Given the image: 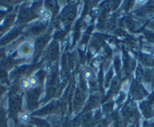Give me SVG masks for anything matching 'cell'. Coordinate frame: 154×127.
Instances as JSON below:
<instances>
[{"instance_id":"obj_17","label":"cell","mask_w":154,"mask_h":127,"mask_svg":"<svg viewBox=\"0 0 154 127\" xmlns=\"http://www.w3.org/2000/svg\"><path fill=\"white\" fill-rule=\"evenodd\" d=\"M5 53H6V50L4 48H0V61L5 56Z\"/></svg>"},{"instance_id":"obj_6","label":"cell","mask_w":154,"mask_h":127,"mask_svg":"<svg viewBox=\"0 0 154 127\" xmlns=\"http://www.w3.org/2000/svg\"><path fill=\"white\" fill-rule=\"evenodd\" d=\"M8 111L0 106V127H8Z\"/></svg>"},{"instance_id":"obj_19","label":"cell","mask_w":154,"mask_h":127,"mask_svg":"<svg viewBox=\"0 0 154 127\" xmlns=\"http://www.w3.org/2000/svg\"><path fill=\"white\" fill-rule=\"evenodd\" d=\"M63 127H72L71 126L70 124H69L68 123H65L64 124H63Z\"/></svg>"},{"instance_id":"obj_21","label":"cell","mask_w":154,"mask_h":127,"mask_svg":"<svg viewBox=\"0 0 154 127\" xmlns=\"http://www.w3.org/2000/svg\"><path fill=\"white\" fill-rule=\"evenodd\" d=\"M109 127H113V126H109Z\"/></svg>"},{"instance_id":"obj_11","label":"cell","mask_w":154,"mask_h":127,"mask_svg":"<svg viewBox=\"0 0 154 127\" xmlns=\"http://www.w3.org/2000/svg\"><path fill=\"white\" fill-rule=\"evenodd\" d=\"M28 79H29V82L32 87H37V85L38 84V79L37 78V76H35V75H31Z\"/></svg>"},{"instance_id":"obj_5","label":"cell","mask_w":154,"mask_h":127,"mask_svg":"<svg viewBox=\"0 0 154 127\" xmlns=\"http://www.w3.org/2000/svg\"><path fill=\"white\" fill-rule=\"evenodd\" d=\"M32 47H31L30 44L28 42H25V43L22 44L18 48V54L21 57H26L30 54L32 52Z\"/></svg>"},{"instance_id":"obj_2","label":"cell","mask_w":154,"mask_h":127,"mask_svg":"<svg viewBox=\"0 0 154 127\" xmlns=\"http://www.w3.org/2000/svg\"><path fill=\"white\" fill-rule=\"evenodd\" d=\"M140 109L142 114L146 119H150L154 117V90L148 96L146 99L140 103Z\"/></svg>"},{"instance_id":"obj_4","label":"cell","mask_w":154,"mask_h":127,"mask_svg":"<svg viewBox=\"0 0 154 127\" xmlns=\"http://www.w3.org/2000/svg\"><path fill=\"white\" fill-rule=\"evenodd\" d=\"M0 82L5 87H8L10 85L8 71L1 66H0Z\"/></svg>"},{"instance_id":"obj_13","label":"cell","mask_w":154,"mask_h":127,"mask_svg":"<svg viewBox=\"0 0 154 127\" xmlns=\"http://www.w3.org/2000/svg\"><path fill=\"white\" fill-rule=\"evenodd\" d=\"M83 76L84 78L86 80L91 79L93 77V72L91 70H90V69H87V70H85V72H84Z\"/></svg>"},{"instance_id":"obj_3","label":"cell","mask_w":154,"mask_h":127,"mask_svg":"<svg viewBox=\"0 0 154 127\" xmlns=\"http://www.w3.org/2000/svg\"><path fill=\"white\" fill-rule=\"evenodd\" d=\"M132 95L134 99H143L146 96L149 95V93L147 92L146 89L143 87L142 84L140 83L136 82L133 84L132 87Z\"/></svg>"},{"instance_id":"obj_1","label":"cell","mask_w":154,"mask_h":127,"mask_svg":"<svg viewBox=\"0 0 154 127\" xmlns=\"http://www.w3.org/2000/svg\"><path fill=\"white\" fill-rule=\"evenodd\" d=\"M21 110V99L16 93L9 94L8 99V118H11L15 122V126H17V117L20 113Z\"/></svg>"},{"instance_id":"obj_10","label":"cell","mask_w":154,"mask_h":127,"mask_svg":"<svg viewBox=\"0 0 154 127\" xmlns=\"http://www.w3.org/2000/svg\"><path fill=\"white\" fill-rule=\"evenodd\" d=\"M20 87L22 88L23 90H29V88L31 87L30 86V84H29V79L28 78H22L21 81H20Z\"/></svg>"},{"instance_id":"obj_12","label":"cell","mask_w":154,"mask_h":127,"mask_svg":"<svg viewBox=\"0 0 154 127\" xmlns=\"http://www.w3.org/2000/svg\"><path fill=\"white\" fill-rule=\"evenodd\" d=\"M145 51V54H148L149 57L154 59V46L153 47H145L143 48Z\"/></svg>"},{"instance_id":"obj_16","label":"cell","mask_w":154,"mask_h":127,"mask_svg":"<svg viewBox=\"0 0 154 127\" xmlns=\"http://www.w3.org/2000/svg\"><path fill=\"white\" fill-rule=\"evenodd\" d=\"M148 28H149V29L154 31V17H150L149 23V24H148Z\"/></svg>"},{"instance_id":"obj_18","label":"cell","mask_w":154,"mask_h":127,"mask_svg":"<svg viewBox=\"0 0 154 127\" xmlns=\"http://www.w3.org/2000/svg\"><path fill=\"white\" fill-rule=\"evenodd\" d=\"M16 127H35V126L30 125V124H21L20 123V125H17Z\"/></svg>"},{"instance_id":"obj_22","label":"cell","mask_w":154,"mask_h":127,"mask_svg":"<svg viewBox=\"0 0 154 127\" xmlns=\"http://www.w3.org/2000/svg\"><path fill=\"white\" fill-rule=\"evenodd\" d=\"M0 99H1V97H0Z\"/></svg>"},{"instance_id":"obj_9","label":"cell","mask_w":154,"mask_h":127,"mask_svg":"<svg viewBox=\"0 0 154 127\" xmlns=\"http://www.w3.org/2000/svg\"><path fill=\"white\" fill-rule=\"evenodd\" d=\"M38 14H40L42 16V18H44L45 20H50L51 17V14L48 10L45 9L43 8H39L38 9Z\"/></svg>"},{"instance_id":"obj_8","label":"cell","mask_w":154,"mask_h":127,"mask_svg":"<svg viewBox=\"0 0 154 127\" xmlns=\"http://www.w3.org/2000/svg\"><path fill=\"white\" fill-rule=\"evenodd\" d=\"M143 34H144L145 38L147 40L148 42L154 45V31L149 29H145Z\"/></svg>"},{"instance_id":"obj_15","label":"cell","mask_w":154,"mask_h":127,"mask_svg":"<svg viewBox=\"0 0 154 127\" xmlns=\"http://www.w3.org/2000/svg\"><path fill=\"white\" fill-rule=\"evenodd\" d=\"M7 13L8 11L6 10H0V23L5 18Z\"/></svg>"},{"instance_id":"obj_14","label":"cell","mask_w":154,"mask_h":127,"mask_svg":"<svg viewBox=\"0 0 154 127\" xmlns=\"http://www.w3.org/2000/svg\"><path fill=\"white\" fill-rule=\"evenodd\" d=\"M6 90H7V87L4 86L3 84L0 82V97H1V98H2V95L6 92Z\"/></svg>"},{"instance_id":"obj_7","label":"cell","mask_w":154,"mask_h":127,"mask_svg":"<svg viewBox=\"0 0 154 127\" xmlns=\"http://www.w3.org/2000/svg\"><path fill=\"white\" fill-rule=\"evenodd\" d=\"M31 120V116L27 112H20L17 117V120L21 124L29 123Z\"/></svg>"},{"instance_id":"obj_20","label":"cell","mask_w":154,"mask_h":127,"mask_svg":"<svg viewBox=\"0 0 154 127\" xmlns=\"http://www.w3.org/2000/svg\"><path fill=\"white\" fill-rule=\"evenodd\" d=\"M129 127H136L135 125H131Z\"/></svg>"}]
</instances>
